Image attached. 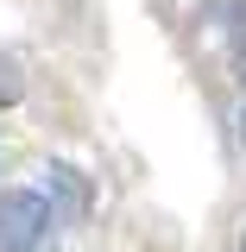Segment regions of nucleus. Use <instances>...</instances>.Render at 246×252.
Segmentation results:
<instances>
[{
    "mask_svg": "<svg viewBox=\"0 0 246 252\" xmlns=\"http://www.w3.org/2000/svg\"><path fill=\"white\" fill-rule=\"evenodd\" d=\"M57 220V202L44 189H6L0 195V252H38Z\"/></svg>",
    "mask_w": 246,
    "mask_h": 252,
    "instance_id": "1",
    "label": "nucleus"
},
{
    "mask_svg": "<svg viewBox=\"0 0 246 252\" xmlns=\"http://www.w3.org/2000/svg\"><path fill=\"white\" fill-rule=\"evenodd\" d=\"M44 189L57 195V215L63 220H89V202H95V195H89V183H82L70 164H51V170H44Z\"/></svg>",
    "mask_w": 246,
    "mask_h": 252,
    "instance_id": "2",
    "label": "nucleus"
},
{
    "mask_svg": "<svg viewBox=\"0 0 246 252\" xmlns=\"http://www.w3.org/2000/svg\"><path fill=\"white\" fill-rule=\"evenodd\" d=\"M19 94H26V76H19V63H13V57H0V107H13Z\"/></svg>",
    "mask_w": 246,
    "mask_h": 252,
    "instance_id": "3",
    "label": "nucleus"
},
{
    "mask_svg": "<svg viewBox=\"0 0 246 252\" xmlns=\"http://www.w3.org/2000/svg\"><path fill=\"white\" fill-rule=\"evenodd\" d=\"M227 19H234V57L246 63V0H240V6H234V13H227Z\"/></svg>",
    "mask_w": 246,
    "mask_h": 252,
    "instance_id": "4",
    "label": "nucleus"
},
{
    "mask_svg": "<svg viewBox=\"0 0 246 252\" xmlns=\"http://www.w3.org/2000/svg\"><path fill=\"white\" fill-rule=\"evenodd\" d=\"M240 252H246V246H240Z\"/></svg>",
    "mask_w": 246,
    "mask_h": 252,
    "instance_id": "5",
    "label": "nucleus"
}]
</instances>
